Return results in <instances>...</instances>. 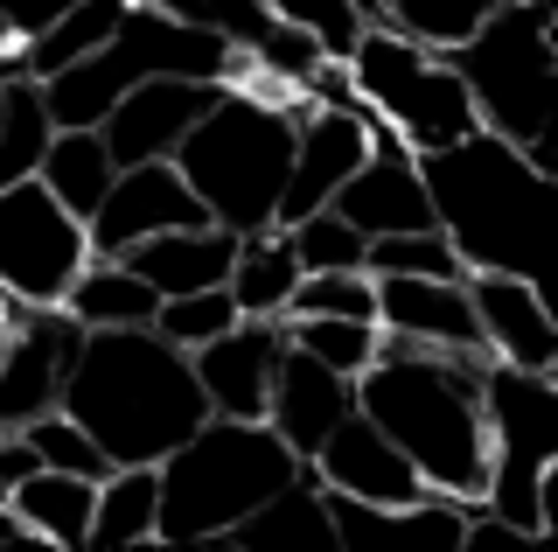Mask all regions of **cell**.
Returning a JSON list of instances; mask_svg holds the SVG:
<instances>
[{
  "mask_svg": "<svg viewBox=\"0 0 558 552\" xmlns=\"http://www.w3.org/2000/svg\"><path fill=\"white\" fill-rule=\"evenodd\" d=\"M349 8H356L363 22H384V14H377V0H349Z\"/></svg>",
  "mask_w": 558,
  "mask_h": 552,
  "instance_id": "41",
  "label": "cell"
},
{
  "mask_svg": "<svg viewBox=\"0 0 558 552\" xmlns=\"http://www.w3.org/2000/svg\"><path fill=\"white\" fill-rule=\"evenodd\" d=\"M84 322L63 301L49 308H14V322L0 329V434H22L35 412L63 406V377L77 364Z\"/></svg>",
  "mask_w": 558,
  "mask_h": 552,
  "instance_id": "11",
  "label": "cell"
},
{
  "mask_svg": "<svg viewBox=\"0 0 558 552\" xmlns=\"http://www.w3.org/2000/svg\"><path fill=\"white\" fill-rule=\"evenodd\" d=\"M147 77H203V84H244L252 77V57H238L231 43H217L209 28L174 22L154 0H133L126 22L105 36L92 57L63 63L57 77H43V106L57 127H98L105 112L119 106V92Z\"/></svg>",
  "mask_w": 558,
  "mask_h": 552,
  "instance_id": "6",
  "label": "cell"
},
{
  "mask_svg": "<svg viewBox=\"0 0 558 552\" xmlns=\"http://www.w3.org/2000/svg\"><path fill=\"white\" fill-rule=\"evenodd\" d=\"M287 238H293V259H301V273H363V252H371V238H363L356 224H342L336 211L293 217Z\"/></svg>",
  "mask_w": 558,
  "mask_h": 552,
  "instance_id": "34",
  "label": "cell"
},
{
  "mask_svg": "<svg viewBox=\"0 0 558 552\" xmlns=\"http://www.w3.org/2000/svg\"><path fill=\"white\" fill-rule=\"evenodd\" d=\"M482 427H488L482 511L545 539L558 511V377L482 357Z\"/></svg>",
  "mask_w": 558,
  "mask_h": 552,
  "instance_id": "8",
  "label": "cell"
},
{
  "mask_svg": "<svg viewBox=\"0 0 558 552\" xmlns=\"http://www.w3.org/2000/svg\"><path fill=\"white\" fill-rule=\"evenodd\" d=\"M112 176L119 168H112V154H105L98 127H57L49 147H43V168H35V182H43L70 217H92L98 196L112 189Z\"/></svg>",
  "mask_w": 558,
  "mask_h": 552,
  "instance_id": "27",
  "label": "cell"
},
{
  "mask_svg": "<svg viewBox=\"0 0 558 552\" xmlns=\"http://www.w3.org/2000/svg\"><path fill=\"white\" fill-rule=\"evenodd\" d=\"M356 412V377H342V371H328V364H314L307 350H279V364H272V392H266V427L279 441L293 447V455H314L336 427Z\"/></svg>",
  "mask_w": 558,
  "mask_h": 552,
  "instance_id": "19",
  "label": "cell"
},
{
  "mask_svg": "<svg viewBox=\"0 0 558 552\" xmlns=\"http://www.w3.org/2000/svg\"><path fill=\"white\" fill-rule=\"evenodd\" d=\"M84 217H70L43 182H8L0 189V287L22 308H49L70 295V280L84 273Z\"/></svg>",
  "mask_w": 558,
  "mask_h": 552,
  "instance_id": "10",
  "label": "cell"
},
{
  "mask_svg": "<svg viewBox=\"0 0 558 552\" xmlns=\"http://www.w3.org/2000/svg\"><path fill=\"white\" fill-rule=\"evenodd\" d=\"M154 8H168L174 22H189V28H209V36L231 43L238 57H252V71L293 84V92L328 63L322 36L301 28V22H287V14H272L266 0H154Z\"/></svg>",
  "mask_w": 558,
  "mask_h": 552,
  "instance_id": "13",
  "label": "cell"
},
{
  "mask_svg": "<svg viewBox=\"0 0 558 552\" xmlns=\"http://www.w3.org/2000/svg\"><path fill=\"white\" fill-rule=\"evenodd\" d=\"M468 308L482 329V357H502L517 371H558V329L545 287L510 280V273H468Z\"/></svg>",
  "mask_w": 558,
  "mask_h": 552,
  "instance_id": "18",
  "label": "cell"
},
{
  "mask_svg": "<svg viewBox=\"0 0 558 552\" xmlns=\"http://www.w3.org/2000/svg\"><path fill=\"white\" fill-rule=\"evenodd\" d=\"M293 112H301V92L252 71L244 84H223L209 98V112L174 141L168 161L196 189L209 224H223V231L279 224V189H287V161H293Z\"/></svg>",
  "mask_w": 558,
  "mask_h": 552,
  "instance_id": "4",
  "label": "cell"
},
{
  "mask_svg": "<svg viewBox=\"0 0 558 552\" xmlns=\"http://www.w3.org/2000/svg\"><path fill=\"white\" fill-rule=\"evenodd\" d=\"M293 280H301V259H293V238H287V224H266V231H238L231 273H223V287H231L238 315L279 322V315H287V295H293Z\"/></svg>",
  "mask_w": 558,
  "mask_h": 552,
  "instance_id": "23",
  "label": "cell"
},
{
  "mask_svg": "<svg viewBox=\"0 0 558 552\" xmlns=\"http://www.w3.org/2000/svg\"><path fill=\"white\" fill-rule=\"evenodd\" d=\"M279 350H287V329H279V322H258V315H238L223 336L196 343L189 364H196V385H203L209 412H223V420H266Z\"/></svg>",
  "mask_w": 558,
  "mask_h": 552,
  "instance_id": "17",
  "label": "cell"
},
{
  "mask_svg": "<svg viewBox=\"0 0 558 552\" xmlns=\"http://www.w3.org/2000/svg\"><path fill=\"white\" fill-rule=\"evenodd\" d=\"M63 308L84 322V329H140V322H154L161 295L140 280L126 259H84V273L70 280Z\"/></svg>",
  "mask_w": 558,
  "mask_h": 552,
  "instance_id": "26",
  "label": "cell"
},
{
  "mask_svg": "<svg viewBox=\"0 0 558 552\" xmlns=\"http://www.w3.org/2000/svg\"><path fill=\"white\" fill-rule=\"evenodd\" d=\"M272 14H287V22H301V28H314V36H322V49L328 57H349V43L363 36V14L349 8V0H266Z\"/></svg>",
  "mask_w": 558,
  "mask_h": 552,
  "instance_id": "38",
  "label": "cell"
},
{
  "mask_svg": "<svg viewBox=\"0 0 558 552\" xmlns=\"http://www.w3.org/2000/svg\"><path fill=\"white\" fill-rule=\"evenodd\" d=\"M231 322H238L231 287H196V295H168L161 308H154V329H161L174 350H196V343L223 336Z\"/></svg>",
  "mask_w": 558,
  "mask_h": 552,
  "instance_id": "37",
  "label": "cell"
},
{
  "mask_svg": "<svg viewBox=\"0 0 558 552\" xmlns=\"http://www.w3.org/2000/svg\"><path fill=\"white\" fill-rule=\"evenodd\" d=\"M496 8H510V0H377V14L398 28V36L433 43V49H453L468 28H482Z\"/></svg>",
  "mask_w": 558,
  "mask_h": 552,
  "instance_id": "33",
  "label": "cell"
},
{
  "mask_svg": "<svg viewBox=\"0 0 558 552\" xmlns=\"http://www.w3.org/2000/svg\"><path fill=\"white\" fill-rule=\"evenodd\" d=\"M223 545H244V552H279V545H328L336 552V525H328V504H322V482L307 469L287 482V490H272L266 504L252 517H238L231 539Z\"/></svg>",
  "mask_w": 558,
  "mask_h": 552,
  "instance_id": "25",
  "label": "cell"
},
{
  "mask_svg": "<svg viewBox=\"0 0 558 552\" xmlns=\"http://www.w3.org/2000/svg\"><path fill=\"white\" fill-rule=\"evenodd\" d=\"M126 8L133 0H77V8H63L49 28H35L28 43H14V63H22V77H57L63 63H77V57H92V49L112 36L119 22H126Z\"/></svg>",
  "mask_w": 558,
  "mask_h": 552,
  "instance_id": "28",
  "label": "cell"
},
{
  "mask_svg": "<svg viewBox=\"0 0 558 552\" xmlns=\"http://www.w3.org/2000/svg\"><path fill=\"white\" fill-rule=\"evenodd\" d=\"M377 329L426 343V350H461L482 357V329L475 308H468V280H405V273H384L377 280Z\"/></svg>",
  "mask_w": 558,
  "mask_h": 552,
  "instance_id": "21",
  "label": "cell"
},
{
  "mask_svg": "<svg viewBox=\"0 0 558 552\" xmlns=\"http://www.w3.org/2000/svg\"><path fill=\"white\" fill-rule=\"evenodd\" d=\"M223 84H203V77H147L133 92H119V106L98 119V141L112 154V168H133V161H168L174 141L209 112Z\"/></svg>",
  "mask_w": 558,
  "mask_h": 552,
  "instance_id": "16",
  "label": "cell"
},
{
  "mask_svg": "<svg viewBox=\"0 0 558 552\" xmlns=\"http://www.w3.org/2000/svg\"><path fill=\"white\" fill-rule=\"evenodd\" d=\"M63 412L84 427L112 469L161 461L209 420V399L196 385L189 350L140 322V329H84L77 364L63 377Z\"/></svg>",
  "mask_w": 558,
  "mask_h": 552,
  "instance_id": "2",
  "label": "cell"
},
{
  "mask_svg": "<svg viewBox=\"0 0 558 552\" xmlns=\"http://www.w3.org/2000/svg\"><path fill=\"white\" fill-rule=\"evenodd\" d=\"M307 476L322 482V490H342V496H371V504H412L426 482L405 455L391 447L384 427H371L363 412H349V420L328 434L322 447L307 455Z\"/></svg>",
  "mask_w": 558,
  "mask_h": 552,
  "instance_id": "20",
  "label": "cell"
},
{
  "mask_svg": "<svg viewBox=\"0 0 558 552\" xmlns=\"http://www.w3.org/2000/svg\"><path fill=\"white\" fill-rule=\"evenodd\" d=\"M371 154V112L349 98V106H314L301 98L293 112V161H287V189H279V224L307 217V211H328L336 189L363 168Z\"/></svg>",
  "mask_w": 558,
  "mask_h": 552,
  "instance_id": "12",
  "label": "cell"
},
{
  "mask_svg": "<svg viewBox=\"0 0 558 552\" xmlns=\"http://www.w3.org/2000/svg\"><path fill=\"white\" fill-rule=\"evenodd\" d=\"M307 461L266 420H209L154 461V545H223L238 517L287 490Z\"/></svg>",
  "mask_w": 558,
  "mask_h": 552,
  "instance_id": "5",
  "label": "cell"
},
{
  "mask_svg": "<svg viewBox=\"0 0 558 552\" xmlns=\"http://www.w3.org/2000/svg\"><path fill=\"white\" fill-rule=\"evenodd\" d=\"M461 71L475 119L523 154L551 161V127H558V43H551V0H510L482 28H468L447 49Z\"/></svg>",
  "mask_w": 558,
  "mask_h": 552,
  "instance_id": "7",
  "label": "cell"
},
{
  "mask_svg": "<svg viewBox=\"0 0 558 552\" xmlns=\"http://www.w3.org/2000/svg\"><path fill=\"white\" fill-rule=\"evenodd\" d=\"M356 412L391 434V447L418 469L426 490L482 504V482H488L482 357L384 336L377 357L356 371Z\"/></svg>",
  "mask_w": 558,
  "mask_h": 552,
  "instance_id": "1",
  "label": "cell"
},
{
  "mask_svg": "<svg viewBox=\"0 0 558 552\" xmlns=\"http://www.w3.org/2000/svg\"><path fill=\"white\" fill-rule=\"evenodd\" d=\"M189 224H209V217H203L196 189L174 176V161H133V168H119L112 189L98 196V211L84 217V245H92V259H119L140 238L189 231Z\"/></svg>",
  "mask_w": 558,
  "mask_h": 552,
  "instance_id": "14",
  "label": "cell"
},
{
  "mask_svg": "<svg viewBox=\"0 0 558 552\" xmlns=\"http://www.w3.org/2000/svg\"><path fill=\"white\" fill-rule=\"evenodd\" d=\"M22 434H28V447H35V461H43V469H63V476H84V482H98L105 469H112V461H105V447L84 434L63 406L57 412H35Z\"/></svg>",
  "mask_w": 558,
  "mask_h": 552,
  "instance_id": "35",
  "label": "cell"
},
{
  "mask_svg": "<svg viewBox=\"0 0 558 552\" xmlns=\"http://www.w3.org/2000/svg\"><path fill=\"white\" fill-rule=\"evenodd\" d=\"M8 545H35V531L22 525V511H14L8 496H0V552H8Z\"/></svg>",
  "mask_w": 558,
  "mask_h": 552,
  "instance_id": "40",
  "label": "cell"
},
{
  "mask_svg": "<svg viewBox=\"0 0 558 552\" xmlns=\"http://www.w3.org/2000/svg\"><path fill=\"white\" fill-rule=\"evenodd\" d=\"M49 133H57V119H49V106H43V84L35 77L0 84V189L28 182L35 168H43Z\"/></svg>",
  "mask_w": 558,
  "mask_h": 552,
  "instance_id": "30",
  "label": "cell"
},
{
  "mask_svg": "<svg viewBox=\"0 0 558 552\" xmlns=\"http://www.w3.org/2000/svg\"><path fill=\"white\" fill-rule=\"evenodd\" d=\"M433 224L461 252L468 273H510L545 287V231H551V161L523 154L502 133H461L453 147L418 154Z\"/></svg>",
  "mask_w": 558,
  "mask_h": 552,
  "instance_id": "3",
  "label": "cell"
},
{
  "mask_svg": "<svg viewBox=\"0 0 558 552\" xmlns=\"http://www.w3.org/2000/svg\"><path fill=\"white\" fill-rule=\"evenodd\" d=\"M63 8H77V0H0V36H8V43H28L35 28H49Z\"/></svg>",
  "mask_w": 558,
  "mask_h": 552,
  "instance_id": "39",
  "label": "cell"
},
{
  "mask_svg": "<svg viewBox=\"0 0 558 552\" xmlns=\"http://www.w3.org/2000/svg\"><path fill=\"white\" fill-rule=\"evenodd\" d=\"M328 211H336L342 224H356L363 238H384V231H426V224H433L418 154L398 141L384 119H371V154H363V168L336 189V203H328Z\"/></svg>",
  "mask_w": 558,
  "mask_h": 552,
  "instance_id": "15",
  "label": "cell"
},
{
  "mask_svg": "<svg viewBox=\"0 0 558 552\" xmlns=\"http://www.w3.org/2000/svg\"><path fill=\"white\" fill-rule=\"evenodd\" d=\"M0 49H8V36H0Z\"/></svg>",
  "mask_w": 558,
  "mask_h": 552,
  "instance_id": "42",
  "label": "cell"
},
{
  "mask_svg": "<svg viewBox=\"0 0 558 552\" xmlns=\"http://www.w3.org/2000/svg\"><path fill=\"white\" fill-rule=\"evenodd\" d=\"M279 329H287L293 350H307L314 364H328V371H342V377H356L377 357V343H384L377 322H349V315H287Z\"/></svg>",
  "mask_w": 558,
  "mask_h": 552,
  "instance_id": "32",
  "label": "cell"
},
{
  "mask_svg": "<svg viewBox=\"0 0 558 552\" xmlns=\"http://www.w3.org/2000/svg\"><path fill=\"white\" fill-rule=\"evenodd\" d=\"M92 490H98V482H84V476L28 469V476L8 490V504L22 511V525L35 531V545L77 552V545H92Z\"/></svg>",
  "mask_w": 558,
  "mask_h": 552,
  "instance_id": "24",
  "label": "cell"
},
{
  "mask_svg": "<svg viewBox=\"0 0 558 552\" xmlns=\"http://www.w3.org/2000/svg\"><path fill=\"white\" fill-rule=\"evenodd\" d=\"M287 315H349V322H377V280L371 273H301L287 295ZM279 315V322H287Z\"/></svg>",
  "mask_w": 558,
  "mask_h": 552,
  "instance_id": "36",
  "label": "cell"
},
{
  "mask_svg": "<svg viewBox=\"0 0 558 552\" xmlns=\"http://www.w3.org/2000/svg\"><path fill=\"white\" fill-rule=\"evenodd\" d=\"M231 252H238V231H223V224H189V231L140 238V245H126L119 259L168 301V295H196V287H223Z\"/></svg>",
  "mask_w": 558,
  "mask_h": 552,
  "instance_id": "22",
  "label": "cell"
},
{
  "mask_svg": "<svg viewBox=\"0 0 558 552\" xmlns=\"http://www.w3.org/2000/svg\"><path fill=\"white\" fill-rule=\"evenodd\" d=\"M363 273H371V280H384V273H405V280H468L461 252L447 245L440 224H426V231H384V238H371Z\"/></svg>",
  "mask_w": 558,
  "mask_h": 552,
  "instance_id": "31",
  "label": "cell"
},
{
  "mask_svg": "<svg viewBox=\"0 0 558 552\" xmlns=\"http://www.w3.org/2000/svg\"><path fill=\"white\" fill-rule=\"evenodd\" d=\"M92 545L119 552V545H154V469H105L92 490Z\"/></svg>",
  "mask_w": 558,
  "mask_h": 552,
  "instance_id": "29",
  "label": "cell"
},
{
  "mask_svg": "<svg viewBox=\"0 0 558 552\" xmlns=\"http://www.w3.org/2000/svg\"><path fill=\"white\" fill-rule=\"evenodd\" d=\"M342 77H349V92H356V106L371 119H384L412 154L453 147L461 133L482 127L461 71L447 63V49L398 36L391 22H363V36L349 43V57H342Z\"/></svg>",
  "mask_w": 558,
  "mask_h": 552,
  "instance_id": "9",
  "label": "cell"
}]
</instances>
